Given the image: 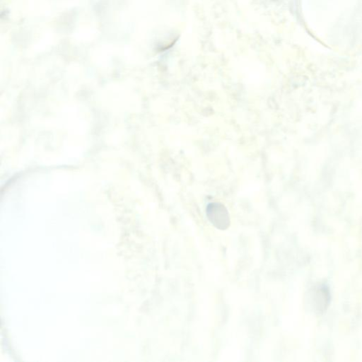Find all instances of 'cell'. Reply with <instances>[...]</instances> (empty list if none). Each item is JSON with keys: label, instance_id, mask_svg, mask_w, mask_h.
I'll return each mask as SVG.
<instances>
[{"label": "cell", "instance_id": "cell-1", "mask_svg": "<svg viewBox=\"0 0 362 362\" xmlns=\"http://www.w3.org/2000/svg\"><path fill=\"white\" fill-rule=\"evenodd\" d=\"M314 294H315L314 300H315L317 311L322 313L323 310H326L330 301V294L328 290L321 286L314 291Z\"/></svg>", "mask_w": 362, "mask_h": 362}]
</instances>
